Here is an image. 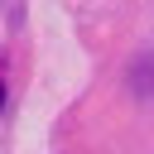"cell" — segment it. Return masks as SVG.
Wrapping results in <instances>:
<instances>
[{"label": "cell", "instance_id": "6da1fadb", "mask_svg": "<svg viewBox=\"0 0 154 154\" xmlns=\"http://www.w3.org/2000/svg\"><path fill=\"white\" fill-rule=\"evenodd\" d=\"M0 106H5V87H0Z\"/></svg>", "mask_w": 154, "mask_h": 154}]
</instances>
